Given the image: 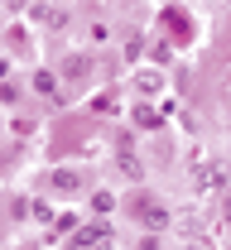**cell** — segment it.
I'll return each instance as SVG.
<instances>
[{
	"mask_svg": "<svg viewBox=\"0 0 231 250\" xmlns=\"http://www.w3.org/2000/svg\"><path fill=\"white\" fill-rule=\"evenodd\" d=\"M126 212L140 221V231H164L168 226V202L164 197H149V192H135L126 202Z\"/></svg>",
	"mask_w": 231,
	"mask_h": 250,
	"instance_id": "cell-1",
	"label": "cell"
},
{
	"mask_svg": "<svg viewBox=\"0 0 231 250\" xmlns=\"http://www.w3.org/2000/svg\"><path fill=\"white\" fill-rule=\"evenodd\" d=\"M130 92L140 96V101H154V96H164V92H168L164 67H159V62H135V67H130Z\"/></svg>",
	"mask_w": 231,
	"mask_h": 250,
	"instance_id": "cell-2",
	"label": "cell"
},
{
	"mask_svg": "<svg viewBox=\"0 0 231 250\" xmlns=\"http://www.w3.org/2000/svg\"><path fill=\"white\" fill-rule=\"evenodd\" d=\"M58 77H67V82H87V77H92V53H67Z\"/></svg>",
	"mask_w": 231,
	"mask_h": 250,
	"instance_id": "cell-3",
	"label": "cell"
},
{
	"mask_svg": "<svg viewBox=\"0 0 231 250\" xmlns=\"http://www.w3.org/2000/svg\"><path fill=\"white\" fill-rule=\"evenodd\" d=\"M116 173L130 178V183H140V178H145V159L130 154V149H121V154H116Z\"/></svg>",
	"mask_w": 231,
	"mask_h": 250,
	"instance_id": "cell-4",
	"label": "cell"
},
{
	"mask_svg": "<svg viewBox=\"0 0 231 250\" xmlns=\"http://www.w3.org/2000/svg\"><path fill=\"white\" fill-rule=\"evenodd\" d=\"M39 96H58V72H48V67H39L34 72V82H29Z\"/></svg>",
	"mask_w": 231,
	"mask_h": 250,
	"instance_id": "cell-5",
	"label": "cell"
},
{
	"mask_svg": "<svg viewBox=\"0 0 231 250\" xmlns=\"http://www.w3.org/2000/svg\"><path fill=\"white\" fill-rule=\"evenodd\" d=\"M92 212H97V217H106V212H116V192H106V188H97V192H92Z\"/></svg>",
	"mask_w": 231,
	"mask_h": 250,
	"instance_id": "cell-6",
	"label": "cell"
},
{
	"mask_svg": "<svg viewBox=\"0 0 231 250\" xmlns=\"http://www.w3.org/2000/svg\"><path fill=\"white\" fill-rule=\"evenodd\" d=\"M53 192H72V168H58L53 173Z\"/></svg>",
	"mask_w": 231,
	"mask_h": 250,
	"instance_id": "cell-7",
	"label": "cell"
},
{
	"mask_svg": "<svg viewBox=\"0 0 231 250\" xmlns=\"http://www.w3.org/2000/svg\"><path fill=\"white\" fill-rule=\"evenodd\" d=\"M97 111H101V116H111V111H116V116H121V101H116V96L106 92V96H97Z\"/></svg>",
	"mask_w": 231,
	"mask_h": 250,
	"instance_id": "cell-8",
	"label": "cell"
},
{
	"mask_svg": "<svg viewBox=\"0 0 231 250\" xmlns=\"http://www.w3.org/2000/svg\"><path fill=\"white\" fill-rule=\"evenodd\" d=\"M135 125H145V130H149V125H159V116H154L149 106H135Z\"/></svg>",
	"mask_w": 231,
	"mask_h": 250,
	"instance_id": "cell-9",
	"label": "cell"
},
{
	"mask_svg": "<svg viewBox=\"0 0 231 250\" xmlns=\"http://www.w3.org/2000/svg\"><path fill=\"white\" fill-rule=\"evenodd\" d=\"M140 250H164V241H159V231H145V236H140Z\"/></svg>",
	"mask_w": 231,
	"mask_h": 250,
	"instance_id": "cell-10",
	"label": "cell"
},
{
	"mask_svg": "<svg viewBox=\"0 0 231 250\" xmlns=\"http://www.w3.org/2000/svg\"><path fill=\"white\" fill-rule=\"evenodd\" d=\"M72 221H82V217H72V212H58V226H53V231L63 236V231H67V226H72Z\"/></svg>",
	"mask_w": 231,
	"mask_h": 250,
	"instance_id": "cell-11",
	"label": "cell"
},
{
	"mask_svg": "<svg viewBox=\"0 0 231 250\" xmlns=\"http://www.w3.org/2000/svg\"><path fill=\"white\" fill-rule=\"evenodd\" d=\"M5 77H10V58H0V82H5Z\"/></svg>",
	"mask_w": 231,
	"mask_h": 250,
	"instance_id": "cell-12",
	"label": "cell"
}]
</instances>
